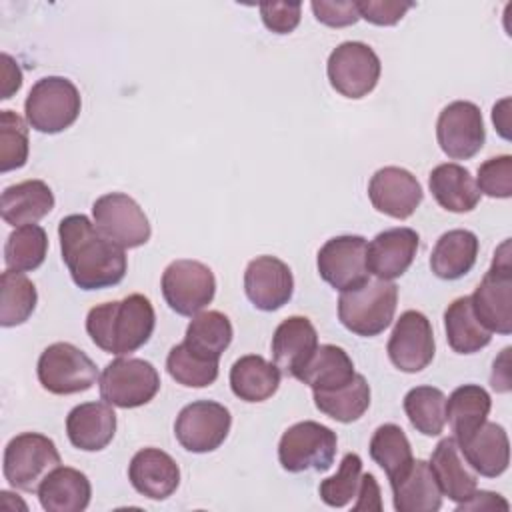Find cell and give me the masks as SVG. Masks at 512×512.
<instances>
[{"label": "cell", "mask_w": 512, "mask_h": 512, "mask_svg": "<svg viewBox=\"0 0 512 512\" xmlns=\"http://www.w3.org/2000/svg\"><path fill=\"white\" fill-rule=\"evenodd\" d=\"M62 260L80 290H102L124 280V248L106 238L84 214H70L58 224Z\"/></svg>", "instance_id": "obj_1"}, {"label": "cell", "mask_w": 512, "mask_h": 512, "mask_svg": "<svg viewBox=\"0 0 512 512\" xmlns=\"http://www.w3.org/2000/svg\"><path fill=\"white\" fill-rule=\"evenodd\" d=\"M154 326V306L144 294H130L122 300L98 304L86 316V332L92 342L100 350L116 356L142 348L150 340Z\"/></svg>", "instance_id": "obj_2"}, {"label": "cell", "mask_w": 512, "mask_h": 512, "mask_svg": "<svg viewBox=\"0 0 512 512\" xmlns=\"http://www.w3.org/2000/svg\"><path fill=\"white\" fill-rule=\"evenodd\" d=\"M396 304L398 286L392 280H368L356 290L340 292L338 320L352 334L372 338L392 324Z\"/></svg>", "instance_id": "obj_3"}, {"label": "cell", "mask_w": 512, "mask_h": 512, "mask_svg": "<svg viewBox=\"0 0 512 512\" xmlns=\"http://www.w3.org/2000/svg\"><path fill=\"white\" fill-rule=\"evenodd\" d=\"M80 108V92L64 76L40 78L32 84L24 102L28 126L42 134H58L70 128L80 116Z\"/></svg>", "instance_id": "obj_4"}, {"label": "cell", "mask_w": 512, "mask_h": 512, "mask_svg": "<svg viewBox=\"0 0 512 512\" xmlns=\"http://www.w3.org/2000/svg\"><path fill=\"white\" fill-rule=\"evenodd\" d=\"M512 252L504 240L492 258L488 272L470 296L472 310L480 324L496 334L512 332Z\"/></svg>", "instance_id": "obj_5"}, {"label": "cell", "mask_w": 512, "mask_h": 512, "mask_svg": "<svg viewBox=\"0 0 512 512\" xmlns=\"http://www.w3.org/2000/svg\"><path fill=\"white\" fill-rule=\"evenodd\" d=\"M58 466L60 454L54 440L40 432H22L4 448V478L22 492H38L42 480Z\"/></svg>", "instance_id": "obj_6"}, {"label": "cell", "mask_w": 512, "mask_h": 512, "mask_svg": "<svg viewBox=\"0 0 512 512\" xmlns=\"http://www.w3.org/2000/svg\"><path fill=\"white\" fill-rule=\"evenodd\" d=\"M336 432L320 422L304 420L292 424L278 442V460L286 472H326L336 456Z\"/></svg>", "instance_id": "obj_7"}, {"label": "cell", "mask_w": 512, "mask_h": 512, "mask_svg": "<svg viewBox=\"0 0 512 512\" xmlns=\"http://www.w3.org/2000/svg\"><path fill=\"white\" fill-rule=\"evenodd\" d=\"M40 386L56 396L86 392L98 378L94 360L70 342H54L38 358Z\"/></svg>", "instance_id": "obj_8"}, {"label": "cell", "mask_w": 512, "mask_h": 512, "mask_svg": "<svg viewBox=\"0 0 512 512\" xmlns=\"http://www.w3.org/2000/svg\"><path fill=\"white\" fill-rule=\"evenodd\" d=\"M98 390L104 402L118 408L148 404L160 390V374L148 360L116 358L100 374Z\"/></svg>", "instance_id": "obj_9"}, {"label": "cell", "mask_w": 512, "mask_h": 512, "mask_svg": "<svg viewBox=\"0 0 512 512\" xmlns=\"http://www.w3.org/2000/svg\"><path fill=\"white\" fill-rule=\"evenodd\" d=\"M382 64L378 54L364 42L348 40L338 44L326 64L330 86L344 98L360 100L368 96L380 80Z\"/></svg>", "instance_id": "obj_10"}, {"label": "cell", "mask_w": 512, "mask_h": 512, "mask_svg": "<svg viewBox=\"0 0 512 512\" xmlns=\"http://www.w3.org/2000/svg\"><path fill=\"white\" fill-rule=\"evenodd\" d=\"M160 288L170 310L180 316H196L214 300L216 278L206 264L180 258L166 266Z\"/></svg>", "instance_id": "obj_11"}, {"label": "cell", "mask_w": 512, "mask_h": 512, "mask_svg": "<svg viewBox=\"0 0 512 512\" xmlns=\"http://www.w3.org/2000/svg\"><path fill=\"white\" fill-rule=\"evenodd\" d=\"M232 426L230 410L214 400L186 404L174 422V436L180 446L194 454L214 452L224 444Z\"/></svg>", "instance_id": "obj_12"}, {"label": "cell", "mask_w": 512, "mask_h": 512, "mask_svg": "<svg viewBox=\"0 0 512 512\" xmlns=\"http://www.w3.org/2000/svg\"><path fill=\"white\" fill-rule=\"evenodd\" d=\"M366 246V238L358 234H342L326 240L316 258L320 278L338 292L364 286L370 280Z\"/></svg>", "instance_id": "obj_13"}, {"label": "cell", "mask_w": 512, "mask_h": 512, "mask_svg": "<svg viewBox=\"0 0 512 512\" xmlns=\"http://www.w3.org/2000/svg\"><path fill=\"white\" fill-rule=\"evenodd\" d=\"M96 228L122 248H138L150 240L152 228L140 204L122 192H110L92 204Z\"/></svg>", "instance_id": "obj_14"}, {"label": "cell", "mask_w": 512, "mask_h": 512, "mask_svg": "<svg viewBox=\"0 0 512 512\" xmlns=\"http://www.w3.org/2000/svg\"><path fill=\"white\" fill-rule=\"evenodd\" d=\"M436 140L452 160L476 156L486 140L480 108L468 100H454L444 106L436 122Z\"/></svg>", "instance_id": "obj_15"}, {"label": "cell", "mask_w": 512, "mask_h": 512, "mask_svg": "<svg viewBox=\"0 0 512 512\" xmlns=\"http://www.w3.org/2000/svg\"><path fill=\"white\" fill-rule=\"evenodd\" d=\"M386 352L390 362L406 374L424 370L436 352L430 320L418 310L402 312L394 324Z\"/></svg>", "instance_id": "obj_16"}, {"label": "cell", "mask_w": 512, "mask_h": 512, "mask_svg": "<svg viewBox=\"0 0 512 512\" xmlns=\"http://www.w3.org/2000/svg\"><path fill=\"white\" fill-rule=\"evenodd\" d=\"M368 198L378 212L396 220H406L420 206L424 192L410 170L384 166L372 174L368 182Z\"/></svg>", "instance_id": "obj_17"}, {"label": "cell", "mask_w": 512, "mask_h": 512, "mask_svg": "<svg viewBox=\"0 0 512 512\" xmlns=\"http://www.w3.org/2000/svg\"><path fill=\"white\" fill-rule=\"evenodd\" d=\"M244 292L254 308L274 312L294 294V276L288 264L276 256H256L244 270Z\"/></svg>", "instance_id": "obj_18"}, {"label": "cell", "mask_w": 512, "mask_h": 512, "mask_svg": "<svg viewBox=\"0 0 512 512\" xmlns=\"http://www.w3.org/2000/svg\"><path fill=\"white\" fill-rule=\"evenodd\" d=\"M420 236L416 230L398 226L378 232L366 246L368 272L380 280L402 276L416 258Z\"/></svg>", "instance_id": "obj_19"}, {"label": "cell", "mask_w": 512, "mask_h": 512, "mask_svg": "<svg viewBox=\"0 0 512 512\" xmlns=\"http://www.w3.org/2000/svg\"><path fill=\"white\" fill-rule=\"evenodd\" d=\"M128 480L138 494L150 500H166L180 486V468L168 452L150 446L132 456Z\"/></svg>", "instance_id": "obj_20"}, {"label": "cell", "mask_w": 512, "mask_h": 512, "mask_svg": "<svg viewBox=\"0 0 512 512\" xmlns=\"http://www.w3.org/2000/svg\"><path fill=\"white\" fill-rule=\"evenodd\" d=\"M318 348V332L306 316L282 320L272 336V358L282 374L298 378Z\"/></svg>", "instance_id": "obj_21"}, {"label": "cell", "mask_w": 512, "mask_h": 512, "mask_svg": "<svg viewBox=\"0 0 512 512\" xmlns=\"http://www.w3.org/2000/svg\"><path fill=\"white\" fill-rule=\"evenodd\" d=\"M66 434L78 450H104L116 434V412L112 404L84 402L74 406L66 416Z\"/></svg>", "instance_id": "obj_22"}, {"label": "cell", "mask_w": 512, "mask_h": 512, "mask_svg": "<svg viewBox=\"0 0 512 512\" xmlns=\"http://www.w3.org/2000/svg\"><path fill=\"white\" fill-rule=\"evenodd\" d=\"M430 468L438 480L442 496H448V500L456 504L466 502L478 486L476 472L462 456L454 436L442 438L436 444L430 458Z\"/></svg>", "instance_id": "obj_23"}, {"label": "cell", "mask_w": 512, "mask_h": 512, "mask_svg": "<svg viewBox=\"0 0 512 512\" xmlns=\"http://www.w3.org/2000/svg\"><path fill=\"white\" fill-rule=\"evenodd\" d=\"M470 468L486 478H496L508 470L510 440L496 422H484L464 444H458Z\"/></svg>", "instance_id": "obj_24"}, {"label": "cell", "mask_w": 512, "mask_h": 512, "mask_svg": "<svg viewBox=\"0 0 512 512\" xmlns=\"http://www.w3.org/2000/svg\"><path fill=\"white\" fill-rule=\"evenodd\" d=\"M390 488L398 512H436L442 506V490L426 460H414Z\"/></svg>", "instance_id": "obj_25"}, {"label": "cell", "mask_w": 512, "mask_h": 512, "mask_svg": "<svg viewBox=\"0 0 512 512\" xmlns=\"http://www.w3.org/2000/svg\"><path fill=\"white\" fill-rule=\"evenodd\" d=\"M54 208L52 188L44 180H24L4 188L0 198L2 220L14 228L36 224Z\"/></svg>", "instance_id": "obj_26"}, {"label": "cell", "mask_w": 512, "mask_h": 512, "mask_svg": "<svg viewBox=\"0 0 512 512\" xmlns=\"http://www.w3.org/2000/svg\"><path fill=\"white\" fill-rule=\"evenodd\" d=\"M92 496L90 480L84 472L58 466L38 486V498L46 512H82Z\"/></svg>", "instance_id": "obj_27"}, {"label": "cell", "mask_w": 512, "mask_h": 512, "mask_svg": "<svg viewBox=\"0 0 512 512\" xmlns=\"http://www.w3.org/2000/svg\"><path fill=\"white\" fill-rule=\"evenodd\" d=\"M430 192L434 200L448 212L464 214L478 206L480 192L476 186V180L472 178L470 170L456 164L446 162L438 164L428 178Z\"/></svg>", "instance_id": "obj_28"}, {"label": "cell", "mask_w": 512, "mask_h": 512, "mask_svg": "<svg viewBox=\"0 0 512 512\" xmlns=\"http://www.w3.org/2000/svg\"><path fill=\"white\" fill-rule=\"evenodd\" d=\"M478 236L472 230L456 228L444 232L430 256L432 272L442 280H458L466 276L478 258Z\"/></svg>", "instance_id": "obj_29"}, {"label": "cell", "mask_w": 512, "mask_h": 512, "mask_svg": "<svg viewBox=\"0 0 512 512\" xmlns=\"http://www.w3.org/2000/svg\"><path fill=\"white\" fill-rule=\"evenodd\" d=\"M280 378V368L258 354H246L230 368V388L234 396L244 402H264L272 398L280 386Z\"/></svg>", "instance_id": "obj_30"}, {"label": "cell", "mask_w": 512, "mask_h": 512, "mask_svg": "<svg viewBox=\"0 0 512 512\" xmlns=\"http://www.w3.org/2000/svg\"><path fill=\"white\" fill-rule=\"evenodd\" d=\"M492 408L490 394L478 384H462L446 398V420L454 440L464 444L488 418Z\"/></svg>", "instance_id": "obj_31"}, {"label": "cell", "mask_w": 512, "mask_h": 512, "mask_svg": "<svg viewBox=\"0 0 512 512\" xmlns=\"http://www.w3.org/2000/svg\"><path fill=\"white\" fill-rule=\"evenodd\" d=\"M356 376L352 358L336 344H322L298 374V380L312 392H330L346 386Z\"/></svg>", "instance_id": "obj_32"}, {"label": "cell", "mask_w": 512, "mask_h": 512, "mask_svg": "<svg viewBox=\"0 0 512 512\" xmlns=\"http://www.w3.org/2000/svg\"><path fill=\"white\" fill-rule=\"evenodd\" d=\"M444 330L450 348L458 354L480 352L492 340V332L476 318L470 296H460L448 304L444 310Z\"/></svg>", "instance_id": "obj_33"}, {"label": "cell", "mask_w": 512, "mask_h": 512, "mask_svg": "<svg viewBox=\"0 0 512 512\" xmlns=\"http://www.w3.org/2000/svg\"><path fill=\"white\" fill-rule=\"evenodd\" d=\"M232 336L234 330L230 318L218 310H206L192 316L186 328L184 346L200 358L218 362L222 352L230 346Z\"/></svg>", "instance_id": "obj_34"}, {"label": "cell", "mask_w": 512, "mask_h": 512, "mask_svg": "<svg viewBox=\"0 0 512 512\" xmlns=\"http://www.w3.org/2000/svg\"><path fill=\"white\" fill-rule=\"evenodd\" d=\"M370 458L386 472L388 480H398L414 462L412 446L398 424H382L370 440Z\"/></svg>", "instance_id": "obj_35"}, {"label": "cell", "mask_w": 512, "mask_h": 512, "mask_svg": "<svg viewBox=\"0 0 512 512\" xmlns=\"http://www.w3.org/2000/svg\"><path fill=\"white\" fill-rule=\"evenodd\" d=\"M38 292L34 282L16 270H4L0 276V324L4 328L24 324L36 310Z\"/></svg>", "instance_id": "obj_36"}, {"label": "cell", "mask_w": 512, "mask_h": 512, "mask_svg": "<svg viewBox=\"0 0 512 512\" xmlns=\"http://www.w3.org/2000/svg\"><path fill=\"white\" fill-rule=\"evenodd\" d=\"M316 408L328 418L350 424L358 420L370 406V384L362 374H356L346 386L330 392H314Z\"/></svg>", "instance_id": "obj_37"}, {"label": "cell", "mask_w": 512, "mask_h": 512, "mask_svg": "<svg viewBox=\"0 0 512 512\" xmlns=\"http://www.w3.org/2000/svg\"><path fill=\"white\" fill-rule=\"evenodd\" d=\"M404 412L416 432L440 436L446 424V396L434 386H416L404 396Z\"/></svg>", "instance_id": "obj_38"}, {"label": "cell", "mask_w": 512, "mask_h": 512, "mask_svg": "<svg viewBox=\"0 0 512 512\" xmlns=\"http://www.w3.org/2000/svg\"><path fill=\"white\" fill-rule=\"evenodd\" d=\"M48 252L46 230L38 224L18 226L4 244V264L8 270L30 272L42 266Z\"/></svg>", "instance_id": "obj_39"}, {"label": "cell", "mask_w": 512, "mask_h": 512, "mask_svg": "<svg viewBox=\"0 0 512 512\" xmlns=\"http://www.w3.org/2000/svg\"><path fill=\"white\" fill-rule=\"evenodd\" d=\"M166 370L172 380L186 388H206L218 378V362L200 358L190 352L184 342L170 348L166 356Z\"/></svg>", "instance_id": "obj_40"}, {"label": "cell", "mask_w": 512, "mask_h": 512, "mask_svg": "<svg viewBox=\"0 0 512 512\" xmlns=\"http://www.w3.org/2000/svg\"><path fill=\"white\" fill-rule=\"evenodd\" d=\"M362 478V458L356 452L344 454L340 468L334 476L320 482V498L326 506L342 508L352 502V498L358 496Z\"/></svg>", "instance_id": "obj_41"}, {"label": "cell", "mask_w": 512, "mask_h": 512, "mask_svg": "<svg viewBox=\"0 0 512 512\" xmlns=\"http://www.w3.org/2000/svg\"><path fill=\"white\" fill-rule=\"evenodd\" d=\"M28 126L12 110L0 112V172L22 168L28 160Z\"/></svg>", "instance_id": "obj_42"}, {"label": "cell", "mask_w": 512, "mask_h": 512, "mask_svg": "<svg viewBox=\"0 0 512 512\" xmlns=\"http://www.w3.org/2000/svg\"><path fill=\"white\" fill-rule=\"evenodd\" d=\"M476 186L480 194L490 198H510L512 196V156L502 154L488 158L478 168Z\"/></svg>", "instance_id": "obj_43"}, {"label": "cell", "mask_w": 512, "mask_h": 512, "mask_svg": "<svg viewBox=\"0 0 512 512\" xmlns=\"http://www.w3.org/2000/svg\"><path fill=\"white\" fill-rule=\"evenodd\" d=\"M360 18L374 26H394L398 24L404 14L414 8V2H400V0H360L356 2Z\"/></svg>", "instance_id": "obj_44"}, {"label": "cell", "mask_w": 512, "mask_h": 512, "mask_svg": "<svg viewBox=\"0 0 512 512\" xmlns=\"http://www.w3.org/2000/svg\"><path fill=\"white\" fill-rule=\"evenodd\" d=\"M258 8L264 26L274 34H290L300 24V2H262Z\"/></svg>", "instance_id": "obj_45"}, {"label": "cell", "mask_w": 512, "mask_h": 512, "mask_svg": "<svg viewBox=\"0 0 512 512\" xmlns=\"http://www.w3.org/2000/svg\"><path fill=\"white\" fill-rule=\"evenodd\" d=\"M316 20L330 28H344L352 26L360 20L356 2L342 0V2H328V0H314L310 4Z\"/></svg>", "instance_id": "obj_46"}, {"label": "cell", "mask_w": 512, "mask_h": 512, "mask_svg": "<svg viewBox=\"0 0 512 512\" xmlns=\"http://www.w3.org/2000/svg\"><path fill=\"white\" fill-rule=\"evenodd\" d=\"M356 498H358V502L352 506L354 512H360V510H382L380 488H378V482H376V478L372 474H362Z\"/></svg>", "instance_id": "obj_47"}, {"label": "cell", "mask_w": 512, "mask_h": 512, "mask_svg": "<svg viewBox=\"0 0 512 512\" xmlns=\"http://www.w3.org/2000/svg\"><path fill=\"white\" fill-rule=\"evenodd\" d=\"M508 510L510 504L496 492H488V490H474V494L466 500L460 502L456 510Z\"/></svg>", "instance_id": "obj_48"}, {"label": "cell", "mask_w": 512, "mask_h": 512, "mask_svg": "<svg viewBox=\"0 0 512 512\" xmlns=\"http://www.w3.org/2000/svg\"><path fill=\"white\" fill-rule=\"evenodd\" d=\"M0 58H2V96L0 98L8 100L22 86V70L10 54L2 52Z\"/></svg>", "instance_id": "obj_49"}, {"label": "cell", "mask_w": 512, "mask_h": 512, "mask_svg": "<svg viewBox=\"0 0 512 512\" xmlns=\"http://www.w3.org/2000/svg\"><path fill=\"white\" fill-rule=\"evenodd\" d=\"M492 122L502 138L510 140V98L500 100L492 108Z\"/></svg>", "instance_id": "obj_50"}]
</instances>
